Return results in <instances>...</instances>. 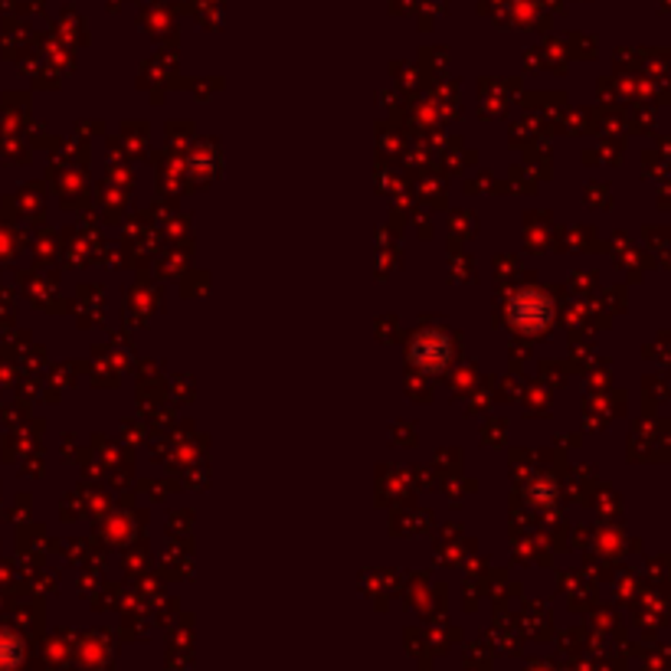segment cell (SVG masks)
I'll return each instance as SVG.
<instances>
[]
</instances>
